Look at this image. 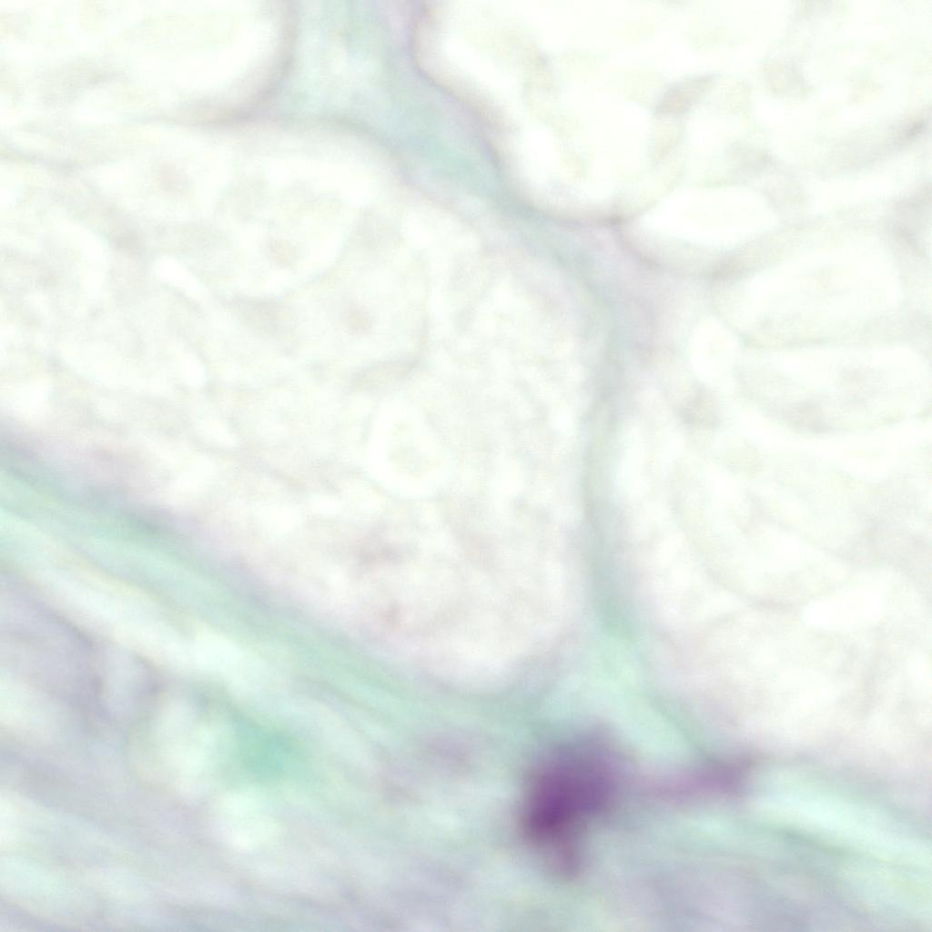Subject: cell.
I'll list each match as a JSON object with an SVG mask.
<instances>
[{
    "mask_svg": "<svg viewBox=\"0 0 932 932\" xmlns=\"http://www.w3.org/2000/svg\"><path fill=\"white\" fill-rule=\"evenodd\" d=\"M592 757L562 751L533 775L522 814L526 836L532 843L547 848L564 845L578 818L605 797L607 771Z\"/></svg>",
    "mask_w": 932,
    "mask_h": 932,
    "instance_id": "6da1fadb",
    "label": "cell"
}]
</instances>
